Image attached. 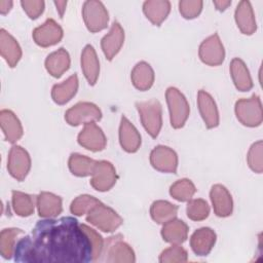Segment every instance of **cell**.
<instances>
[{
    "instance_id": "obj_1",
    "label": "cell",
    "mask_w": 263,
    "mask_h": 263,
    "mask_svg": "<svg viewBox=\"0 0 263 263\" xmlns=\"http://www.w3.org/2000/svg\"><path fill=\"white\" fill-rule=\"evenodd\" d=\"M14 260L24 263L91 262L92 246L75 218H46L16 242Z\"/></svg>"
},
{
    "instance_id": "obj_2",
    "label": "cell",
    "mask_w": 263,
    "mask_h": 263,
    "mask_svg": "<svg viewBox=\"0 0 263 263\" xmlns=\"http://www.w3.org/2000/svg\"><path fill=\"white\" fill-rule=\"evenodd\" d=\"M136 107L144 128L152 138H156L162 126V108L160 103L152 99L146 102H138Z\"/></svg>"
},
{
    "instance_id": "obj_3",
    "label": "cell",
    "mask_w": 263,
    "mask_h": 263,
    "mask_svg": "<svg viewBox=\"0 0 263 263\" xmlns=\"http://www.w3.org/2000/svg\"><path fill=\"white\" fill-rule=\"evenodd\" d=\"M104 262L109 263H133L136 261L133 249L123 240L120 234L108 237L104 242L103 251Z\"/></svg>"
},
{
    "instance_id": "obj_4",
    "label": "cell",
    "mask_w": 263,
    "mask_h": 263,
    "mask_svg": "<svg viewBox=\"0 0 263 263\" xmlns=\"http://www.w3.org/2000/svg\"><path fill=\"white\" fill-rule=\"evenodd\" d=\"M86 221L104 232H113L123 222L113 209L101 201L87 213Z\"/></svg>"
},
{
    "instance_id": "obj_5",
    "label": "cell",
    "mask_w": 263,
    "mask_h": 263,
    "mask_svg": "<svg viewBox=\"0 0 263 263\" xmlns=\"http://www.w3.org/2000/svg\"><path fill=\"white\" fill-rule=\"evenodd\" d=\"M170 110L171 124L174 128H181L188 119L190 108L185 96L176 87H168L165 92Z\"/></svg>"
},
{
    "instance_id": "obj_6",
    "label": "cell",
    "mask_w": 263,
    "mask_h": 263,
    "mask_svg": "<svg viewBox=\"0 0 263 263\" xmlns=\"http://www.w3.org/2000/svg\"><path fill=\"white\" fill-rule=\"evenodd\" d=\"M237 119L246 126L255 127L262 123V105L259 97L253 95L250 99H240L235 103Z\"/></svg>"
},
{
    "instance_id": "obj_7",
    "label": "cell",
    "mask_w": 263,
    "mask_h": 263,
    "mask_svg": "<svg viewBox=\"0 0 263 263\" xmlns=\"http://www.w3.org/2000/svg\"><path fill=\"white\" fill-rule=\"evenodd\" d=\"M82 16L87 29L92 33L104 30L109 21V14L104 4L97 0H88L84 2Z\"/></svg>"
},
{
    "instance_id": "obj_8",
    "label": "cell",
    "mask_w": 263,
    "mask_h": 263,
    "mask_svg": "<svg viewBox=\"0 0 263 263\" xmlns=\"http://www.w3.org/2000/svg\"><path fill=\"white\" fill-rule=\"evenodd\" d=\"M102 118L99 107L89 102H80L68 109L65 113L66 121L73 126L96 122Z\"/></svg>"
},
{
    "instance_id": "obj_9",
    "label": "cell",
    "mask_w": 263,
    "mask_h": 263,
    "mask_svg": "<svg viewBox=\"0 0 263 263\" xmlns=\"http://www.w3.org/2000/svg\"><path fill=\"white\" fill-rule=\"evenodd\" d=\"M31 168V158L29 153L21 146L13 145L9 151L7 159V170L17 181H23Z\"/></svg>"
},
{
    "instance_id": "obj_10",
    "label": "cell",
    "mask_w": 263,
    "mask_h": 263,
    "mask_svg": "<svg viewBox=\"0 0 263 263\" xmlns=\"http://www.w3.org/2000/svg\"><path fill=\"white\" fill-rule=\"evenodd\" d=\"M200 60L209 66H219L225 58L224 46L217 33L204 39L198 50Z\"/></svg>"
},
{
    "instance_id": "obj_11",
    "label": "cell",
    "mask_w": 263,
    "mask_h": 263,
    "mask_svg": "<svg viewBox=\"0 0 263 263\" xmlns=\"http://www.w3.org/2000/svg\"><path fill=\"white\" fill-rule=\"evenodd\" d=\"M116 180V171L111 162L106 160L97 161L90 180V185L96 190L101 192L108 191L115 185Z\"/></svg>"
},
{
    "instance_id": "obj_12",
    "label": "cell",
    "mask_w": 263,
    "mask_h": 263,
    "mask_svg": "<svg viewBox=\"0 0 263 263\" xmlns=\"http://www.w3.org/2000/svg\"><path fill=\"white\" fill-rule=\"evenodd\" d=\"M150 162L159 172L175 174L178 167V155L172 148L159 145L151 151Z\"/></svg>"
},
{
    "instance_id": "obj_13",
    "label": "cell",
    "mask_w": 263,
    "mask_h": 263,
    "mask_svg": "<svg viewBox=\"0 0 263 263\" xmlns=\"http://www.w3.org/2000/svg\"><path fill=\"white\" fill-rule=\"evenodd\" d=\"M63 38L62 27L52 18L46 20V22L37 27L33 31V39L41 47H48L54 45Z\"/></svg>"
},
{
    "instance_id": "obj_14",
    "label": "cell",
    "mask_w": 263,
    "mask_h": 263,
    "mask_svg": "<svg viewBox=\"0 0 263 263\" xmlns=\"http://www.w3.org/2000/svg\"><path fill=\"white\" fill-rule=\"evenodd\" d=\"M78 143L87 150L102 151L107 145V139L102 128L95 122L84 124L83 129L78 135Z\"/></svg>"
},
{
    "instance_id": "obj_15",
    "label": "cell",
    "mask_w": 263,
    "mask_h": 263,
    "mask_svg": "<svg viewBox=\"0 0 263 263\" xmlns=\"http://www.w3.org/2000/svg\"><path fill=\"white\" fill-rule=\"evenodd\" d=\"M213 209L218 217H228L231 215L233 210V201L231 194L225 186L216 184L212 187L210 192Z\"/></svg>"
},
{
    "instance_id": "obj_16",
    "label": "cell",
    "mask_w": 263,
    "mask_h": 263,
    "mask_svg": "<svg viewBox=\"0 0 263 263\" xmlns=\"http://www.w3.org/2000/svg\"><path fill=\"white\" fill-rule=\"evenodd\" d=\"M124 41V31L119 23L114 22L107 35L101 41V46L105 57L111 61L120 50Z\"/></svg>"
},
{
    "instance_id": "obj_17",
    "label": "cell",
    "mask_w": 263,
    "mask_h": 263,
    "mask_svg": "<svg viewBox=\"0 0 263 263\" xmlns=\"http://www.w3.org/2000/svg\"><path fill=\"white\" fill-rule=\"evenodd\" d=\"M197 104L205 126L208 128L218 126L219 112L213 97L204 90H199L197 93Z\"/></svg>"
},
{
    "instance_id": "obj_18",
    "label": "cell",
    "mask_w": 263,
    "mask_h": 263,
    "mask_svg": "<svg viewBox=\"0 0 263 263\" xmlns=\"http://www.w3.org/2000/svg\"><path fill=\"white\" fill-rule=\"evenodd\" d=\"M216 233L209 227L197 229L190 237V247L194 254L206 256L215 246Z\"/></svg>"
},
{
    "instance_id": "obj_19",
    "label": "cell",
    "mask_w": 263,
    "mask_h": 263,
    "mask_svg": "<svg viewBox=\"0 0 263 263\" xmlns=\"http://www.w3.org/2000/svg\"><path fill=\"white\" fill-rule=\"evenodd\" d=\"M119 142L122 149L128 153L138 151L141 145V136L138 129L125 116H122L120 121Z\"/></svg>"
},
{
    "instance_id": "obj_20",
    "label": "cell",
    "mask_w": 263,
    "mask_h": 263,
    "mask_svg": "<svg viewBox=\"0 0 263 263\" xmlns=\"http://www.w3.org/2000/svg\"><path fill=\"white\" fill-rule=\"evenodd\" d=\"M0 52L9 67L16 66L22 58V49L17 41L4 29L0 31Z\"/></svg>"
},
{
    "instance_id": "obj_21",
    "label": "cell",
    "mask_w": 263,
    "mask_h": 263,
    "mask_svg": "<svg viewBox=\"0 0 263 263\" xmlns=\"http://www.w3.org/2000/svg\"><path fill=\"white\" fill-rule=\"evenodd\" d=\"M38 214L42 218H54L62 213V198L50 192H41L36 198Z\"/></svg>"
},
{
    "instance_id": "obj_22",
    "label": "cell",
    "mask_w": 263,
    "mask_h": 263,
    "mask_svg": "<svg viewBox=\"0 0 263 263\" xmlns=\"http://www.w3.org/2000/svg\"><path fill=\"white\" fill-rule=\"evenodd\" d=\"M0 125L7 142L14 143L20 140L24 134L21 121L10 110L4 109L0 112Z\"/></svg>"
},
{
    "instance_id": "obj_23",
    "label": "cell",
    "mask_w": 263,
    "mask_h": 263,
    "mask_svg": "<svg viewBox=\"0 0 263 263\" xmlns=\"http://www.w3.org/2000/svg\"><path fill=\"white\" fill-rule=\"evenodd\" d=\"M81 69L90 85L96 84L100 74V63L92 45L88 44L81 53Z\"/></svg>"
},
{
    "instance_id": "obj_24",
    "label": "cell",
    "mask_w": 263,
    "mask_h": 263,
    "mask_svg": "<svg viewBox=\"0 0 263 263\" xmlns=\"http://www.w3.org/2000/svg\"><path fill=\"white\" fill-rule=\"evenodd\" d=\"M235 22L241 33L252 35L257 29L255 14L249 1H240L235 9Z\"/></svg>"
},
{
    "instance_id": "obj_25",
    "label": "cell",
    "mask_w": 263,
    "mask_h": 263,
    "mask_svg": "<svg viewBox=\"0 0 263 263\" xmlns=\"http://www.w3.org/2000/svg\"><path fill=\"white\" fill-rule=\"evenodd\" d=\"M162 238L172 245L183 243L188 236V226L179 219H173L163 224L161 228Z\"/></svg>"
},
{
    "instance_id": "obj_26",
    "label": "cell",
    "mask_w": 263,
    "mask_h": 263,
    "mask_svg": "<svg viewBox=\"0 0 263 263\" xmlns=\"http://www.w3.org/2000/svg\"><path fill=\"white\" fill-rule=\"evenodd\" d=\"M70 55L65 48H60L50 54L45 60V68L47 72L55 77H61L70 67Z\"/></svg>"
},
{
    "instance_id": "obj_27",
    "label": "cell",
    "mask_w": 263,
    "mask_h": 263,
    "mask_svg": "<svg viewBox=\"0 0 263 263\" xmlns=\"http://www.w3.org/2000/svg\"><path fill=\"white\" fill-rule=\"evenodd\" d=\"M170 10L171 3L166 0H149L143 4V11L146 17L155 26H160L168 15Z\"/></svg>"
},
{
    "instance_id": "obj_28",
    "label": "cell",
    "mask_w": 263,
    "mask_h": 263,
    "mask_svg": "<svg viewBox=\"0 0 263 263\" xmlns=\"http://www.w3.org/2000/svg\"><path fill=\"white\" fill-rule=\"evenodd\" d=\"M230 74L235 87L240 91H248L253 87L250 72L242 60L234 58L230 63Z\"/></svg>"
},
{
    "instance_id": "obj_29",
    "label": "cell",
    "mask_w": 263,
    "mask_h": 263,
    "mask_svg": "<svg viewBox=\"0 0 263 263\" xmlns=\"http://www.w3.org/2000/svg\"><path fill=\"white\" fill-rule=\"evenodd\" d=\"M78 89V77L76 74L71 75L64 82L53 85L51 89V98L54 103L64 105L68 103L77 92Z\"/></svg>"
},
{
    "instance_id": "obj_30",
    "label": "cell",
    "mask_w": 263,
    "mask_h": 263,
    "mask_svg": "<svg viewBox=\"0 0 263 263\" xmlns=\"http://www.w3.org/2000/svg\"><path fill=\"white\" fill-rule=\"evenodd\" d=\"M134 86L139 90L149 89L154 82V71L151 66L146 62L138 63L130 74Z\"/></svg>"
},
{
    "instance_id": "obj_31",
    "label": "cell",
    "mask_w": 263,
    "mask_h": 263,
    "mask_svg": "<svg viewBox=\"0 0 263 263\" xmlns=\"http://www.w3.org/2000/svg\"><path fill=\"white\" fill-rule=\"evenodd\" d=\"M96 164V160L78 153L71 154L68 161V165L71 173L77 177L91 176Z\"/></svg>"
},
{
    "instance_id": "obj_32",
    "label": "cell",
    "mask_w": 263,
    "mask_h": 263,
    "mask_svg": "<svg viewBox=\"0 0 263 263\" xmlns=\"http://www.w3.org/2000/svg\"><path fill=\"white\" fill-rule=\"evenodd\" d=\"M177 213L178 206L166 200H156L150 208L151 217L158 224H164L175 219Z\"/></svg>"
},
{
    "instance_id": "obj_33",
    "label": "cell",
    "mask_w": 263,
    "mask_h": 263,
    "mask_svg": "<svg viewBox=\"0 0 263 263\" xmlns=\"http://www.w3.org/2000/svg\"><path fill=\"white\" fill-rule=\"evenodd\" d=\"M23 233L18 228H6L0 234V253L3 258L10 259L14 255L16 237Z\"/></svg>"
},
{
    "instance_id": "obj_34",
    "label": "cell",
    "mask_w": 263,
    "mask_h": 263,
    "mask_svg": "<svg viewBox=\"0 0 263 263\" xmlns=\"http://www.w3.org/2000/svg\"><path fill=\"white\" fill-rule=\"evenodd\" d=\"M12 208L16 215L28 217L34 212V197L21 191H12Z\"/></svg>"
},
{
    "instance_id": "obj_35",
    "label": "cell",
    "mask_w": 263,
    "mask_h": 263,
    "mask_svg": "<svg viewBox=\"0 0 263 263\" xmlns=\"http://www.w3.org/2000/svg\"><path fill=\"white\" fill-rule=\"evenodd\" d=\"M196 188L189 179H181L170 188V194L179 201H188L195 194Z\"/></svg>"
},
{
    "instance_id": "obj_36",
    "label": "cell",
    "mask_w": 263,
    "mask_h": 263,
    "mask_svg": "<svg viewBox=\"0 0 263 263\" xmlns=\"http://www.w3.org/2000/svg\"><path fill=\"white\" fill-rule=\"evenodd\" d=\"M186 212L189 219L193 221H201L208 218L210 214V206L204 199L191 198L188 200Z\"/></svg>"
},
{
    "instance_id": "obj_37",
    "label": "cell",
    "mask_w": 263,
    "mask_h": 263,
    "mask_svg": "<svg viewBox=\"0 0 263 263\" xmlns=\"http://www.w3.org/2000/svg\"><path fill=\"white\" fill-rule=\"evenodd\" d=\"M99 202L100 200L91 195H79L72 201L70 205V211L75 216H82L84 214H87Z\"/></svg>"
},
{
    "instance_id": "obj_38",
    "label": "cell",
    "mask_w": 263,
    "mask_h": 263,
    "mask_svg": "<svg viewBox=\"0 0 263 263\" xmlns=\"http://www.w3.org/2000/svg\"><path fill=\"white\" fill-rule=\"evenodd\" d=\"M262 152H263V143L260 140L251 146L247 156V160L250 168L257 174H261L263 171Z\"/></svg>"
},
{
    "instance_id": "obj_39",
    "label": "cell",
    "mask_w": 263,
    "mask_h": 263,
    "mask_svg": "<svg viewBox=\"0 0 263 263\" xmlns=\"http://www.w3.org/2000/svg\"><path fill=\"white\" fill-rule=\"evenodd\" d=\"M187 259V252L180 245H173L162 251L159 256V262L161 263H182L186 262Z\"/></svg>"
},
{
    "instance_id": "obj_40",
    "label": "cell",
    "mask_w": 263,
    "mask_h": 263,
    "mask_svg": "<svg viewBox=\"0 0 263 263\" xmlns=\"http://www.w3.org/2000/svg\"><path fill=\"white\" fill-rule=\"evenodd\" d=\"M202 4L203 3L200 0H183L179 2V10L185 18H194L200 13Z\"/></svg>"
},
{
    "instance_id": "obj_41",
    "label": "cell",
    "mask_w": 263,
    "mask_h": 263,
    "mask_svg": "<svg viewBox=\"0 0 263 263\" xmlns=\"http://www.w3.org/2000/svg\"><path fill=\"white\" fill-rule=\"evenodd\" d=\"M80 225H81V228L86 232V234L89 237V240L92 246V251H93V261H97L101 257L103 247H104V240L102 236L95 229L90 228L85 224H80Z\"/></svg>"
},
{
    "instance_id": "obj_42",
    "label": "cell",
    "mask_w": 263,
    "mask_h": 263,
    "mask_svg": "<svg viewBox=\"0 0 263 263\" xmlns=\"http://www.w3.org/2000/svg\"><path fill=\"white\" fill-rule=\"evenodd\" d=\"M21 5L26 13L31 18H37L44 10V1L42 0H23L21 1Z\"/></svg>"
},
{
    "instance_id": "obj_43",
    "label": "cell",
    "mask_w": 263,
    "mask_h": 263,
    "mask_svg": "<svg viewBox=\"0 0 263 263\" xmlns=\"http://www.w3.org/2000/svg\"><path fill=\"white\" fill-rule=\"evenodd\" d=\"M12 1L10 0H0V13L1 14H6L9 12V10L12 7Z\"/></svg>"
},
{
    "instance_id": "obj_44",
    "label": "cell",
    "mask_w": 263,
    "mask_h": 263,
    "mask_svg": "<svg viewBox=\"0 0 263 263\" xmlns=\"http://www.w3.org/2000/svg\"><path fill=\"white\" fill-rule=\"evenodd\" d=\"M214 5L216 6V8L220 11H223L225 10L230 4H231V1H224V0H218V1H213Z\"/></svg>"
},
{
    "instance_id": "obj_45",
    "label": "cell",
    "mask_w": 263,
    "mask_h": 263,
    "mask_svg": "<svg viewBox=\"0 0 263 263\" xmlns=\"http://www.w3.org/2000/svg\"><path fill=\"white\" fill-rule=\"evenodd\" d=\"M53 3H54V5L57 6V10L59 11V13H60V15H61V17H62L63 14H64V11H65V9H66L67 1H54Z\"/></svg>"
}]
</instances>
